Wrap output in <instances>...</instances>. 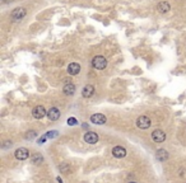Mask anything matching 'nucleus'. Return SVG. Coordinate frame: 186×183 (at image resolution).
Here are the masks:
<instances>
[{
    "label": "nucleus",
    "mask_w": 186,
    "mask_h": 183,
    "mask_svg": "<svg viewBox=\"0 0 186 183\" xmlns=\"http://www.w3.org/2000/svg\"><path fill=\"white\" fill-rule=\"evenodd\" d=\"M60 170H61L63 173H68V172H69V165L64 163L63 165H60Z\"/></svg>",
    "instance_id": "a211bd4d"
},
{
    "label": "nucleus",
    "mask_w": 186,
    "mask_h": 183,
    "mask_svg": "<svg viewBox=\"0 0 186 183\" xmlns=\"http://www.w3.org/2000/svg\"><path fill=\"white\" fill-rule=\"evenodd\" d=\"M55 136H57V131H50V132L46 134V137H47V139H52V137H55Z\"/></svg>",
    "instance_id": "6ab92c4d"
},
{
    "label": "nucleus",
    "mask_w": 186,
    "mask_h": 183,
    "mask_svg": "<svg viewBox=\"0 0 186 183\" xmlns=\"http://www.w3.org/2000/svg\"><path fill=\"white\" fill-rule=\"evenodd\" d=\"M157 9H158V12H159V13L165 14V13H167V12H170V10H171V5L168 4L167 2H161V3L157 5Z\"/></svg>",
    "instance_id": "f8f14e48"
},
{
    "label": "nucleus",
    "mask_w": 186,
    "mask_h": 183,
    "mask_svg": "<svg viewBox=\"0 0 186 183\" xmlns=\"http://www.w3.org/2000/svg\"><path fill=\"white\" fill-rule=\"evenodd\" d=\"M26 9L24 8H15V9L12 12V14H10V17H12V19L13 21H15V22H18V21H21L22 18H24L26 17Z\"/></svg>",
    "instance_id": "f03ea898"
},
{
    "label": "nucleus",
    "mask_w": 186,
    "mask_h": 183,
    "mask_svg": "<svg viewBox=\"0 0 186 183\" xmlns=\"http://www.w3.org/2000/svg\"><path fill=\"white\" fill-rule=\"evenodd\" d=\"M31 160H32L33 164H41L42 160H44V158H42L40 154H33V155L31 156Z\"/></svg>",
    "instance_id": "dca6fc26"
},
{
    "label": "nucleus",
    "mask_w": 186,
    "mask_h": 183,
    "mask_svg": "<svg viewBox=\"0 0 186 183\" xmlns=\"http://www.w3.org/2000/svg\"><path fill=\"white\" fill-rule=\"evenodd\" d=\"M80 71V65L77 63H72L69 66H68V73L70 75H77Z\"/></svg>",
    "instance_id": "ddd939ff"
},
{
    "label": "nucleus",
    "mask_w": 186,
    "mask_h": 183,
    "mask_svg": "<svg viewBox=\"0 0 186 183\" xmlns=\"http://www.w3.org/2000/svg\"><path fill=\"white\" fill-rule=\"evenodd\" d=\"M47 117L50 121H57L60 118V111H59L56 107H52L47 111Z\"/></svg>",
    "instance_id": "1a4fd4ad"
},
{
    "label": "nucleus",
    "mask_w": 186,
    "mask_h": 183,
    "mask_svg": "<svg viewBox=\"0 0 186 183\" xmlns=\"http://www.w3.org/2000/svg\"><path fill=\"white\" fill-rule=\"evenodd\" d=\"M57 181H59V183H63V181L60 179V177H57Z\"/></svg>",
    "instance_id": "b1692460"
},
{
    "label": "nucleus",
    "mask_w": 186,
    "mask_h": 183,
    "mask_svg": "<svg viewBox=\"0 0 186 183\" xmlns=\"http://www.w3.org/2000/svg\"><path fill=\"white\" fill-rule=\"evenodd\" d=\"M36 136H37V132L33 131V130H32V131H28L26 134V139H28V140H32V139H35Z\"/></svg>",
    "instance_id": "f3484780"
},
{
    "label": "nucleus",
    "mask_w": 186,
    "mask_h": 183,
    "mask_svg": "<svg viewBox=\"0 0 186 183\" xmlns=\"http://www.w3.org/2000/svg\"><path fill=\"white\" fill-rule=\"evenodd\" d=\"M137 126L141 130H147L150 127V118L147 116H140L137 120Z\"/></svg>",
    "instance_id": "7ed1b4c3"
},
{
    "label": "nucleus",
    "mask_w": 186,
    "mask_h": 183,
    "mask_svg": "<svg viewBox=\"0 0 186 183\" xmlns=\"http://www.w3.org/2000/svg\"><path fill=\"white\" fill-rule=\"evenodd\" d=\"M91 122L95 125H103L106 124V116L102 113H96V115L91 116Z\"/></svg>",
    "instance_id": "423d86ee"
},
{
    "label": "nucleus",
    "mask_w": 186,
    "mask_h": 183,
    "mask_svg": "<svg viewBox=\"0 0 186 183\" xmlns=\"http://www.w3.org/2000/svg\"><path fill=\"white\" fill-rule=\"evenodd\" d=\"M84 141L87 144H96L98 141V135L96 132H92V131H88L84 135Z\"/></svg>",
    "instance_id": "6e6552de"
},
{
    "label": "nucleus",
    "mask_w": 186,
    "mask_h": 183,
    "mask_svg": "<svg viewBox=\"0 0 186 183\" xmlns=\"http://www.w3.org/2000/svg\"><path fill=\"white\" fill-rule=\"evenodd\" d=\"M46 139H47V137H46V135H44L42 137H40V139H38V144H44Z\"/></svg>",
    "instance_id": "412c9836"
},
{
    "label": "nucleus",
    "mask_w": 186,
    "mask_h": 183,
    "mask_svg": "<svg viewBox=\"0 0 186 183\" xmlns=\"http://www.w3.org/2000/svg\"><path fill=\"white\" fill-rule=\"evenodd\" d=\"M156 156H157V159H158L159 162H166V160L168 159V153H167L165 149H159V150H157V153H156Z\"/></svg>",
    "instance_id": "2eb2a0df"
},
{
    "label": "nucleus",
    "mask_w": 186,
    "mask_h": 183,
    "mask_svg": "<svg viewBox=\"0 0 186 183\" xmlns=\"http://www.w3.org/2000/svg\"><path fill=\"white\" fill-rule=\"evenodd\" d=\"M92 65H93L95 69H97V70H102V69H105L106 65H107V60L103 56L98 55V56H96L95 59L92 60Z\"/></svg>",
    "instance_id": "f257e3e1"
},
{
    "label": "nucleus",
    "mask_w": 186,
    "mask_h": 183,
    "mask_svg": "<svg viewBox=\"0 0 186 183\" xmlns=\"http://www.w3.org/2000/svg\"><path fill=\"white\" fill-rule=\"evenodd\" d=\"M9 146H12V141H5V144H3L4 149H6V147H9Z\"/></svg>",
    "instance_id": "4be33fe9"
},
{
    "label": "nucleus",
    "mask_w": 186,
    "mask_h": 183,
    "mask_svg": "<svg viewBox=\"0 0 186 183\" xmlns=\"http://www.w3.org/2000/svg\"><path fill=\"white\" fill-rule=\"evenodd\" d=\"M63 92L65 95H73L75 93V85L73 83L70 84H65L64 85V88H63Z\"/></svg>",
    "instance_id": "4468645a"
},
{
    "label": "nucleus",
    "mask_w": 186,
    "mask_h": 183,
    "mask_svg": "<svg viewBox=\"0 0 186 183\" xmlns=\"http://www.w3.org/2000/svg\"><path fill=\"white\" fill-rule=\"evenodd\" d=\"M112 155L115 156V158H124V156L126 155V150H125V147L122 146H115L114 149H112Z\"/></svg>",
    "instance_id": "9d476101"
},
{
    "label": "nucleus",
    "mask_w": 186,
    "mask_h": 183,
    "mask_svg": "<svg viewBox=\"0 0 186 183\" xmlns=\"http://www.w3.org/2000/svg\"><path fill=\"white\" fill-rule=\"evenodd\" d=\"M83 183H86V182H83Z\"/></svg>",
    "instance_id": "a878e982"
},
{
    "label": "nucleus",
    "mask_w": 186,
    "mask_h": 183,
    "mask_svg": "<svg viewBox=\"0 0 186 183\" xmlns=\"http://www.w3.org/2000/svg\"><path fill=\"white\" fill-rule=\"evenodd\" d=\"M152 139L156 141V143H163L166 140V134L162 131V130H156V131L152 132Z\"/></svg>",
    "instance_id": "0eeeda50"
},
{
    "label": "nucleus",
    "mask_w": 186,
    "mask_h": 183,
    "mask_svg": "<svg viewBox=\"0 0 186 183\" xmlns=\"http://www.w3.org/2000/svg\"><path fill=\"white\" fill-rule=\"evenodd\" d=\"M129 183H137V182H129Z\"/></svg>",
    "instance_id": "393cba45"
},
{
    "label": "nucleus",
    "mask_w": 186,
    "mask_h": 183,
    "mask_svg": "<svg viewBox=\"0 0 186 183\" xmlns=\"http://www.w3.org/2000/svg\"><path fill=\"white\" fill-rule=\"evenodd\" d=\"M68 125H70V126L77 125V120H75V118H69V120H68Z\"/></svg>",
    "instance_id": "aec40b11"
},
{
    "label": "nucleus",
    "mask_w": 186,
    "mask_h": 183,
    "mask_svg": "<svg viewBox=\"0 0 186 183\" xmlns=\"http://www.w3.org/2000/svg\"><path fill=\"white\" fill-rule=\"evenodd\" d=\"M12 2H14V0H3V3H5V4H8V3H12Z\"/></svg>",
    "instance_id": "5701e85b"
},
{
    "label": "nucleus",
    "mask_w": 186,
    "mask_h": 183,
    "mask_svg": "<svg viewBox=\"0 0 186 183\" xmlns=\"http://www.w3.org/2000/svg\"><path fill=\"white\" fill-rule=\"evenodd\" d=\"M93 94H95V86H93V85L88 84V85H86V86L83 88L82 95H83L84 98H91Z\"/></svg>",
    "instance_id": "9b49d317"
},
{
    "label": "nucleus",
    "mask_w": 186,
    "mask_h": 183,
    "mask_svg": "<svg viewBox=\"0 0 186 183\" xmlns=\"http://www.w3.org/2000/svg\"><path fill=\"white\" fill-rule=\"evenodd\" d=\"M14 155L18 160H26L29 156V151H28V149H26V147H19V149L15 150Z\"/></svg>",
    "instance_id": "39448f33"
},
{
    "label": "nucleus",
    "mask_w": 186,
    "mask_h": 183,
    "mask_svg": "<svg viewBox=\"0 0 186 183\" xmlns=\"http://www.w3.org/2000/svg\"><path fill=\"white\" fill-rule=\"evenodd\" d=\"M46 115H47V112H46V109H45L44 106H36L35 108H33V111H32V116L35 117L36 120L44 118Z\"/></svg>",
    "instance_id": "20e7f679"
}]
</instances>
